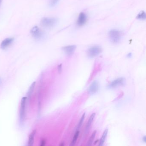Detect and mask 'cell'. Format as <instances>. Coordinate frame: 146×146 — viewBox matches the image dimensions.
Wrapping results in <instances>:
<instances>
[{
	"instance_id": "cell-1",
	"label": "cell",
	"mask_w": 146,
	"mask_h": 146,
	"mask_svg": "<svg viewBox=\"0 0 146 146\" xmlns=\"http://www.w3.org/2000/svg\"><path fill=\"white\" fill-rule=\"evenodd\" d=\"M109 37L111 41L114 44H118L122 39L123 33L122 32L116 29L111 30L109 33Z\"/></svg>"
},
{
	"instance_id": "cell-2",
	"label": "cell",
	"mask_w": 146,
	"mask_h": 146,
	"mask_svg": "<svg viewBox=\"0 0 146 146\" xmlns=\"http://www.w3.org/2000/svg\"><path fill=\"white\" fill-rule=\"evenodd\" d=\"M57 22V19L54 17H45L41 19V25L46 28H51L55 26Z\"/></svg>"
},
{
	"instance_id": "cell-3",
	"label": "cell",
	"mask_w": 146,
	"mask_h": 146,
	"mask_svg": "<svg viewBox=\"0 0 146 146\" xmlns=\"http://www.w3.org/2000/svg\"><path fill=\"white\" fill-rule=\"evenodd\" d=\"M31 33L32 36L38 40H41L45 36V33L43 31L40 29L38 27H33L31 31Z\"/></svg>"
},
{
	"instance_id": "cell-4",
	"label": "cell",
	"mask_w": 146,
	"mask_h": 146,
	"mask_svg": "<svg viewBox=\"0 0 146 146\" xmlns=\"http://www.w3.org/2000/svg\"><path fill=\"white\" fill-rule=\"evenodd\" d=\"M102 52V48L99 46H93L88 49L87 56L90 58H94L99 55Z\"/></svg>"
},
{
	"instance_id": "cell-5",
	"label": "cell",
	"mask_w": 146,
	"mask_h": 146,
	"mask_svg": "<svg viewBox=\"0 0 146 146\" xmlns=\"http://www.w3.org/2000/svg\"><path fill=\"white\" fill-rule=\"evenodd\" d=\"M27 98V97H24L21 99L19 111V119L21 122L24 121L25 117L26 102Z\"/></svg>"
},
{
	"instance_id": "cell-6",
	"label": "cell",
	"mask_w": 146,
	"mask_h": 146,
	"mask_svg": "<svg viewBox=\"0 0 146 146\" xmlns=\"http://www.w3.org/2000/svg\"><path fill=\"white\" fill-rule=\"evenodd\" d=\"M125 83V79L123 77H120L111 82L109 86V87L111 88H116L118 86H123Z\"/></svg>"
},
{
	"instance_id": "cell-7",
	"label": "cell",
	"mask_w": 146,
	"mask_h": 146,
	"mask_svg": "<svg viewBox=\"0 0 146 146\" xmlns=\"http://www.w3.org/2000/svg\"><path fill=\"white\" fill-rule=\"evenodd\" d=\"M76 48L75 45H68L63 47L62 48V50L66 55L70 56L73 54L76 49Z\"/></svg>"
},
{
	"instance_id": "cell-8",
	"label": "cell",
	"mask_w": 146,
	"mask_h": 146,
	"mask_svg": "<svg viewBox=\"0 0 146 146\" xmlns=\"http://www.w3.org/2000/svg\"><path fill=\"white\" fill-rule=\"evenodd\" d=\"M99 88V82L97 81H94L90 85L89 88V93L91 94L96 93L98 91Z\"/></svg>"
},
{
	"instance_id": "cell-9",
	"label": "cell",
	"mask_w": 146,
	"mask_h": 146,
	"mask_svg": "<svg viewBox=\"0 0 146 146\" xmlns=\"http://www.w3.org/2000/svg\"><path fill=\"white\" fill-rule=\"evenodd\" d=\"M87 20V16L85 13L81 12L80 13L77 21V24L79 26L84 25Z\"/></svg>"
},
{
	"instance_id": "cell-10",
	"label": "cell",
	"mask_w": 146,
	"mask_h": 146,
	"mask_svg": "<svg viewBox=\"0 0 146 146\" xmlns=\"http://www.w3.org/2000/svg\"><path fill=\"white\" fill-rule=\"evenodd\" d=\"M14 41L13 38H5L2 42L1 44V48L2 49H5L8 47Z\"/></svg>"
},
{
	"instance_id": "cell-11",
	"label": "cell",
	"mask_w": 146,
	"mask_h": 146,
	"mask_svg": "<svg viewBox=\"0 0 146 146\" xmlns=\"http://www.w3.org/2000/svg\"><path fill=\"white\" fill-rule=\"evenodd\" d=\"M36 133V130H33V131H32V132L30 134L29 136V139H28L27 146H33L34 142V139H35V136Z\"/></svg>"
},
{
	"instance_id": "cell-12",
	"label": "cell",
	"mask_w": 146,
	"mask_h": 146,
	"mask_svg": "<svg viewBox=\"0 0 146 146\" xmlns=\"http://www.w3.org/2000/svg\"><path fill=\"white\" fill-rule=\"evenodd\" d=\"M108 133V129H106L103 133V135H102V137L100 139L98 146H103L104 145L105 141V140L107 138Z\"/></svg>"
},
{
	"instance_id": "cell-13",
	"label": "cell",
	"mask_w": 146,
	"mask_h": 146,
	"mask_svg": "<svg viewBox=\"0 0 146 146\" xmlns=\"http://www.w3.org/2000/svg\"><path fill=\"white\" fill-rule=\"evenodd\" d=\"M95 115H96V113H93L91 115L87 121V123L86 126V130L87 131L91 127V125L94 120V118H95Z\"/></svg>"
},
{
	"instance_id": "cell-14",
	"label": "cell",
	"mask_w": 146,
	"mask_h": 146,
	"mask_svg": "<svg viewBox=\"0 0 146 146\" xmlns=\"http://www.w3.org/2000/svg\"><path fill=\"white\" fill-rule=\"evenodd\" d=\"M80 132L79 130H77L75 132L73 137V140H72V142H71L70 146H74L76 144L77 142V139L79 138V135Z\"/></svg>"
},
{
	"instance_id": "cell-15",
	"label": "cell",
	"mask_w": 146,
	"mask_h": 146,
	"mask_svg": "<svg viewBox=\"0 0 146 146\" xmlns=\"http://www.w3.org/2000/svg\"><path fill=\"white\" fill-rule=\"evenodd\" d=\"M96 134H97V131H94V132L91 135L90 139H89V141H88V142H87V146H92L93 142L94 139H95V136H96Z\"/></svg>"
},
{
	"instance_id": "cell-16",
	"label": "cell",
	"mask_w": 146,
	"mask_h": 146,
	"mask_svg": "<svg viewBox=\"0 0 146 146\" xmlns=\"http://www.w3.org/2000/svg\"><path fill=\"white\" fill-rule=\"evenodd\" d=\"M35 85H36V82H34L31 85L29 88V90H28V93L27 94V96L28 98H31V95L33 92V90H34V87H35Z\"/></svg>"
},
{
	"instance_id": "cell-17",
	"label": "cell",
	"mask_w": 146,
	"mask_h": 146,
	"mask_svg": "<svg viewBox=\"0 0 146 146\" xmlns=\"http://www.w3.org/2000/svg\"><path fill=\"white\" fill-rule=\"evenodd\" d=\"M137 19L139 20H144L146 19V14L145 11H142L139 13L137 16Z\"/></svg>"
},
{
	"instance_id": "cell-18",
	"label": "cell",
	"mask_w": 146,
	"mask_h": 146,
	"mask_svg": "<svg viewBox=\"0 0 146 146\" xmlns=\"http://www.w3.org/2000/svg\"><path fill=\"white\" fill-rule=\"evenodd\" d=\"M60 0H49V5L50 7H54L59 2Z\"/></svg>"
},
{
	"instance_id": "cell-19",
	"label": "cell",
	"mask_w": 146,
	"mask_h": 146,
	"mask_svg": "<svg viewBox=\"0 0 146 146\" xmlns=\"http://www.w3.org/2000/svg\"><path fill=\"white\" fill-rule=\"evenodd\" d=\"M85 113H84V114L82 115V117H81L80 120L79 122V124H78V128L79 129L81 127V125H82V123H83L84 119H85Z\"/></svg>"
},
{
	"instance_id": "cell-20",
	"label": "cell",
	"mask_w": 146,
	"mask_h": 146,
	"mask_svg": "<svg viewBox=\"0 0 146 146\" xmlns=\"http://www.w3.org/2000/svg\"><path fill=\"white\" fill-rule=\"evenodd\" d=\"M46 145V141L45 140L43 139L41 141L40 146H45Z\"/></svg>"
},
{
	"instance_id": "cell-21",
	"label": "cell",
	"mask_w": 146,
	"mask_h": 146,
	"mask_svg": "<svg viewBox=\"0 0 146 146\" xmlns=\"http://www.w3.org/2000/svg\"><path fill=\"white\" fill-rule=\"evenodd\" d=\"M62 70V65H59L58 66V71L59 73L61 72Z\"/></svg>"
},
{
	"instance_id": "cell-22",
	"label": "cell",
	"mask_w": 146,
	"mask_h": 146,
	"mask_svg": "<svg viewBox=\"0 0 146 146\" xmlns=\"http://www.w3.org/2000/svg\"><path fill=\"white\" fill-rule=\"evenodd\" d=\"M59 146H64V143L62 142V143H61V144H60V145H59Z\"/></svg>"
},
{
	"instance_id": "cell-23",
	"label": "cell",
	"mask_w": 146,
	"mask_h": 146,
	"mask_svg": "<svg viewBox=\"0 0 146 146\" xmlns=\"http://www.w3.org/2000/svg\"><path fill=\"white\" fill-rule=\"evenodd\" d=\"M2 0H0V5H1V3Z\"/></svg>"
},
{
	"instance_id": "cell-24",
	"label": "cell",
	"mask_w": 146,
	"mask_h": 146,
	"mask_svg": "<svg viewBox=\"0 0 146 146\" xmlns=\"http://www.w3.org/2000/svg\"><path fill=\"white\" fill-rule=\"evenodd\" d=\"M0 81H1V79H0Z\"/></svg>"
}]
</instances>
